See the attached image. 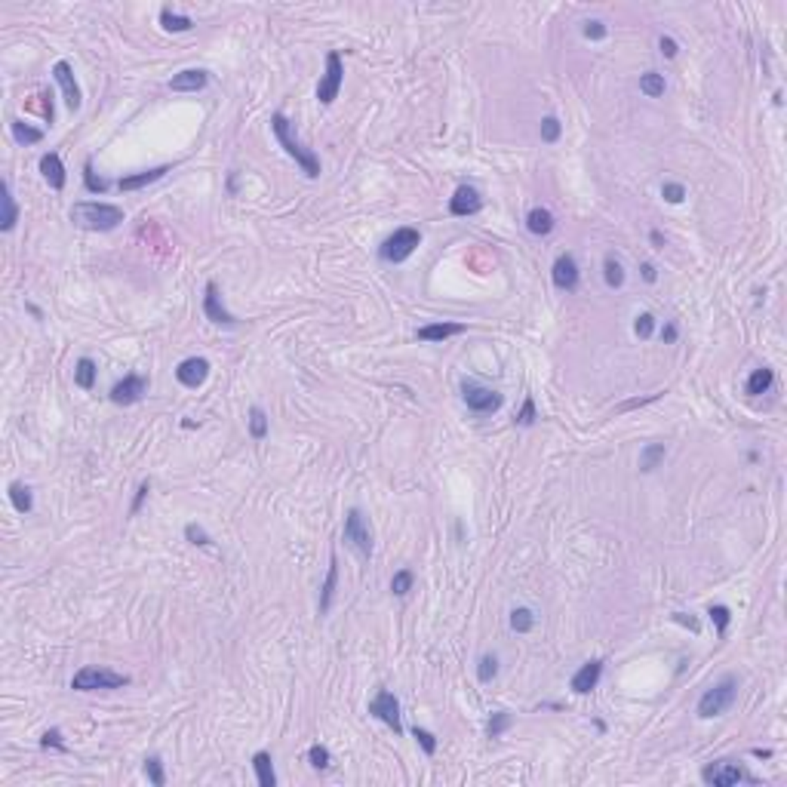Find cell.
Segmentation results:
<instances>
[{"label": "cell", "instance_id": "6da1fadb", "mask_svg": "<svg viewBox=\"0 0 787 787\" xmlns=\"http://www.w3.org/2000/svg\"><path fill=\"white\" fill-rule=\"evenodd\" d=\"M271 133L277 135L280 148H283V151L298 163V169H302L307 179H320V157L314 154L311 148H305L302 142L292 135V126H290V120H286V114H280V111L271 114Z\"/></svg>", "mask_w": 787, "mask_h": 787}, {"label": "cell", "instance_id": "7a4b0ae2", "mask_svg": "<svg viewBox=\"0 0 787 787\" xmlns=\"http://www.w3.org/2000/svg\"><path fill=\"white\" fill-rule=\"evenodd\" d=\"M71 222L84 231H114L123 222V209L111 203L80 200L71 207Z\"/></svg>", "mask_w": 787, "mask_h": 787}, {"label": "cell", "instance_id": "3957f363", "mask_svg": "<svg viewBox=\"0 0 787 787\" xmlns=\"http://www.w3.org/2000/svg\"><path fill=\"white\" fill-rule=\"evenodd\" d=\"M735 698H738V680L735 676H723L717 686H710L708 692L701 695V701H698V717H701V720L723 717L732 704H735Z\"/></svg>", "mask_w": 787, "mask_h": 787}, {"label": "cell", "instance_id": "277c9868", "mask_svg": "<svg viewBox=\"0 0 787 787\" xmlns=\"http://www.w3.org/2000/svg\"><path fill=\"white\" fill-rule=\"evenodd\" d=\"M129 686V676L117 674L111 667H80L77 674L71 676V689L77 692H99V689H123Z\"/></svg>", "mask_w": 787, "mask_h": 787}, {"label": "cell", "instance_id": "5b68a950", "mask_svg": "<svg viewBox=\"0 0 787 787\" xmlns=\"http://www.w3.org/2000/svg\"><path fill=\"white\" fill-rule=\"evenodd\" d=\"M419 243H421V234H419V228H397L391 237H388L385 243H381V249H379V256H381V262H406L409 256H413L415 249H419Z\"/></svg>", "mask_w": 787, "mask_h": 787}, {"label": "cell", "instance_id": "8992f818", "mask_svg": "<svg viewBox=\"0 0 787 787\" xmlns=\"http://www.w3.org/2000/svg\"><path fill=\"white\" fill-rule=\"evenodd\" d=\"M345 542L354 547L363 560L372 557V529H369L366 517L360 508H351L345 517Z\"/></svg>", "mask_w": 787, "mask_h": 787}, {"label": "cell", "instance_id": "52a82bcc", "mask_svg": "<svg viewBox=\"0 0 787 787\" xmlns=\"http://www.w3.org/2000/svg\"><path fill=\"white\" fill-rule=\"evenodd\" d=\"M701 781L714 784V787H732V784H741V781H757V778L748 775L741 766L729 763V759H717V763H708L701 769Z\"/></svg>", "mask_w": 787, "mask_h": 787}, {"label": "cell", "instance_id": "ba28073f", "mask_svg": "<svg viewBox=\"0 0 787 787\" xmlns=\"http://www.w3.org/2000/svg\"><path fill=\"white\" fill-rule=\"evenodd\" d=\"M462 397H464V403H468L471 413H477V415L495 413V409H502V403H504V397L498 394V391L477 385V381H471V379L462 381Z\"/></svg>", "mask_w": 787, "mask_h": 787}, {"label": "cell", "instance_id": "9c48e42d", "mask_svg": "<svg viewBox=\"0 0 787 787\" xmlns=\"http://www.w3.org/2000/svg\"><path fill=\"white\" fill-rule=\"evenodd\" d=\"M341 80H345V65H341V56L339 53H326V74L323 80L317 84V102L320 105H332L339 99V90H341Z\"/></svg>", "mask_w": 787, "mask_h": 787}, {"label": "cell", "instance_id": "30bf717a", "mask_svg": "<svg viewBox=\"0 0 787 787\" xmlns=\"http://www.w3.org/2000/svg\"><path fill=\"white\" fill-rule=\"evenodd\" d=\"M369 714H372L375 720H381L385 726H391L394 735H400V732H403V723H400V701H397V695L388 692V689H379V692H375V698L369 701Z\"/></svg>", "mask_w": 787, "mask_h": 787}, {"label": "cell", "instance_id": "8fae6325", "mask_svg": "<svg viewBox=\"0 0 787 787\" xmlns=\"http://www.w3.org/2000/svg\"><path fill=\"white\" fill-rule=\"evenodd\" d=\"M551 277H553V286H557V290L576 292V290H578V280H581L576 256H572V252H563V256H557V262H553V268H551Z\"/></svg>", "mask_w": 787, "mask_h": 787}, {"label": "cell", "instance_id": "7c38bea8", "mask_svg": "<svg viewBox=\"0 0 787 787\" xmlns=\"http://www.w3.org/2000/svg\"><path fill=\"white\" fill-rule=\"evenodd\" d=\"M145 394H148L145 375H126V379L111 388V403H117V406H133V403H139Z\"/></svg>", "mask_w": 787, "mask_h": 787}, {"label": "cell", "instance_id": "4fadbf2b", "mask_svg": "<svg viewBox=\"0 0 787 787\" xmlns=\"http://www.w3.org/2000/svg\"><path fill=\"white\" fill-rule=\"evenodd\" d=\"M53 77H56V84L61 86V93H65V105H68V111H77L80 102H84V95H80L77 80H74L71 65H68V61H56V65H53Z\"/></svg>", "mask_w": 787, "mask_h": 787}, {"label": "cell", "instance_id": "5bb4252c", "mask_svg": "<svg viewBox=\"0 0 787 787\" xmlns=\"http://www.w3.org/2000/svg\"><path fill=\"white\" fill-rule=\"evenodd\" d=\"M483 209V200H480V191L471 188V184H462V188H455L453 200H449V212L458 218L464 216H477V212Z\"/></svg>", "mask_w": 787, "mask_h": 787}, {"label": "cell", "instance_id": "9a60e30c", "mask_svg": "<svg viewBox=\"0 0 787 787\" xmlns=\"http://www.w3.org/2000/svg\"><path fill=\"white\" fill-rule=\"evenodd\" d=\"M207 375H209V360H203V357H188L176 366V379L184 388H200L207 381Z\"/></svg>", "mask_w": 787, "mask_h": 787}, {"label": "cell", "instance_id": "2e32d148", "mask_svg": "<svg viewBox=\"0 0 787 787\" xmlns=\"http://www.w3.org/2000/svg\"><path fill=\"white\" fill-rule=\"evenodd\" d=\"M203 314L212 320L216 326H237V320L225 311L222 298H218V286L216 283H207V292H203Z\"/></svg>", "mask_w": 787, "mask_h": 787}, {"label": "cell", "instance_id": "e0dca14e", "mask_svg": "<svg viewBox=\"0 0 787 787\" xmlns=\"http://www.w3.org/2000/svg\"><path fill=\"white\" fill-rule=\"evenodd\" d=\"M600 676H603V661H585V665L578 667V674L572 676V692L576 695H587L591 689H597V683H600Z\"/></svg>", "mask_w": 787, "mask_h": 787}, {"label": "cell", "instance_id": "ac0fdd59", "mask_svg": "<svg viewBox=\"0 0 787 787\" xmlns=\"http://www.w3.org/2000/svg\"><path fill=\"white\" fill-rule=\"evenodd\" d=\"M209 84V74L200 71V68H188V71H179L173 80H169V90L176 93H197Z\"/></svg>", "mask_w": 787, "mask_h": 787}, {"label": "cell", "instance_id": "d6986e66", "mask_svg": "<svg viewBox=\"0 0 787 787\" xmlns=\"http://www.w3.org/2000/svg\"><path fill=\"white\" fill-rule=\"evenodd\" d=\"M40 173H44V179L50 182L53 191H61L65 188V167H61V157L56 151L44 154L40 157Z\"/></svg>", "mask_w": 787, "mask_h": 787}, {"label": "cell", "instance_id": "ffe728a7", "mask_svg": "<svg viewBox=\"0 0 787 787\" xmlns=\"http://www.w3.org/2000/svg\"><path fill=\"white\" fill-rule=\"evenodd\" d=\"M464 332V323H428L415 332L419 341H446L453 335H462Z\"/></svg>", "mask_w": 787, "mask_h": 787}, {"label": "cell", "instance_id": "44dd1931", "mask_svg": "<svg viewBox=\"0 0 787 787\" xmlns=\"http://www.w3.org/2000/svg\"><path fill=\"white\" fill-rule=\"evenodd\" d=\"M169 173V167H157V169H145V173H135V176H123V179L117 182L120 191H139V188H148L151 182L163 179V176Z\"/></svg>", "mask_w": 787, "mask_h": 787}, {"label": "cell", "instance_id": "7402d4cb", "mask_svg": "<svg viewBox=\"0 0 787 787\" xmlns=\"http://www.w3.org/2000/svg\"><path fill=\"white\" fill-rule=\"evenodd\" d=\"M553 212L551 209H544V207H535V209H529V216H526V228L532 231L535 237H547L553 231Z\"/></svg>", "mask_w": 787, "mask_h": 787}, {"label": "cell", "instance_id": "603a6c76", "mask_svg": "<svg viewBox=\"0 0 787 787\" xmlns=\"http://www.w3.org/2000/svg\"><path fill=\"white\" fill-rule=\"evenodd\" d=\"M335 585H339V557H330V572H326V581H323V587H320V615H326L330 612V606H332V594H335Z\"/></svg>", "mask_w": 787, "mask_h": 787}, {"label": "cell", "instance_id": "cb8c5ba5", "mask_svg": "<svg viewBox=\"0 0 787 787\" xmlns=\"http://www.w3.org/2000/svg\"><path fill=\"white\" fill-rule=\"evenodd\" d=\"M0 203H3V216H0V231H12L19 222V207L12 200V191H10V182L0 184Z\"/></svg>", "mask_w": 787, "mask_h": 787}, {"label": "cell", "instance_id": "d4e9b609", "mask_svg": "<svg viewBox=\"0 0 787 787\" xmlns=\"http://www.w3.org/2000/svg\"><path fill=\"white\" fill-rule=\"evenodd\" d=\"M772 385H775V372H772L769 366H759V369H754V372H750V379H748V385H744V391H748L750 397H759V394L769 391Z\"/></svg>", "mask_w": 787, "mask_h": 787}, {"label": "cell", "instance_id": "484cf974", "mask_svg": "<svg viewBox=\"0 0 787 787\" xmlns=\"http://www.w3.org/2000/svg\"><path fill=\"white\" fill-rule=\"evenodd\" d=\"M252 769H256V778L262 787H274L277 784V775H274V763H271V754L268 750H258L252 757Z\"/></svg>", "mask_w": 787, "mask_h": 787}, {"label": "cell", "instance_id": "4316f807", "mask_svg": "<svg viewBox=\"0 0 787 787\" xmlns=\"http://www.w3.org/2000/svg\"><path fill=\"white\" fill-rule=\"evenodd\" d=\"M95 372H99V369H95L93 360L80 357L77 366H74V385L84 388V391H93V388H95Z\"/></svg>", "mask_w": 787, "mask_h": 787}, {"label": "cell", "instance_id": "83f0119b", "mask_svg": "<svg viewBox=\"0 0 787 787\" xmlns=\"http://www.w3.org/2000/svg\"><path fill=\"white\" fill-rule=\"evenodd\" d=\"M665 455H667V446L665 443H649V446H643V453H640V471H655L658 468L661 462H665Z\"/></svg>", "mask_w": 787, "mask_h": 787}, {"label": "cell", "instance_id": "f1b7e54d", "mask_svg": "<svg viewBox=\"0 0 787 787\" xmlns=\"http://www.w3.org/2000/svg\"><path fill=\"white\" fill-rule=\"evenodd\" d=\"M10 502L19 514H31V508H34V495L25 483H10Z\"/></svg>", "mask_w": 787, "mask_h": 787}, {"label": "cell", "instance_id": "f546056e", "mask_svg": "<svg viewBox=\"0 0 787 787\" xmlns=\"http://www.w3.org/2000/svg\"><path fill=\"white\" fill-rule=\"evenodd\" d=\"M160 25L167 31H191V28H194V19L182 16V12H173L169 6H163V10H160Z\"/></svg>", "mask_w": 787, "mask_h": 787}, {"label": "cell", "instance_id": "4dcf8cb0", "mask_svg": "<svg viewBox=\"0 0 787 787\" xmlns=\"http://www.w3.org/2000/svg\"><path fill=\"white\" fill-rule=\"evenodd\" d=\"M603 277H606V286L609 290H621L625 286V268H621V262L615 256H606L603 262Z\"/></svg>", "mask_w": 787, "mask_h": 787}, {"label": "cell", "instance_id": "1f68e13d", "mask_svg": "<svg viewBox=\"0 0 787 787\" xmlns=\"http://www.w3.org/2000/svg\"><path fill=\"white\" fill-rule=\"evenodd\" d=\"M10 129H12V139H16L19 145H37V142L44 139L40 129H34V126H28V123H22V120H12Z\"/></svg>", "mask_w": 787, "mask_h": 787}, {"label": "cell", "instance_id": "d6a6232c", "mask_svg": "<svg viewBox=\"0 0 787 787\" xmlns=\"http://www.w3.org/2000/svg\"><path fill=\"white\" fill-rule=\"evenodd\" d=\"M249 437L252 440H265V437H268V415H265V409H258V406L249 409Z\"/></svg>", "mask_w": 787, "mask_h": 787}, {"label": "cell", "instance_id": "836d02e7", "mask_svg": "<svg viewBox=\"0 0 787 787\" xmlns=\"http://www.w3.org/2000/svg\"><path fill=\"white\" fill-rule=\"evenodd\" d=\"M640 93H646L649 99H658V95H665V77L655 71H646L640 77Z\"/></svg>", "mask_w": 787, "mask_h": 787}, {"label": "cell", "instance_id": "e575fe53", "mask_svg": "<svg viewBox=\"0 0 787 787\" xmlns=\"http://www.w3.org/2000/svg\"><path fill=\"white\" fill-rule=\"evenodd\" d=\"M511 723H514V717L508 714V710H498V714L489 717V726H486V735L489 738H502L504 732L511 729Z\"/></svg>", "mask_w": 787, "mask_h": 787}, {"label": "cell", "instance_id": "d590c367", "mask_svg": "<svg viewBox=\"0 0 787 787\" xmlns=\"http://www.w3.org/2000/svg\"><path fill=\"white\" fill-rule=\"evenodd\" d=\"M532 625H535V615H532V609H514V612H511V627H514L517 634H529Z\"/></svg>", "mask_w": 787, "mask_h": 787}, {"label": "cell", "instance_id": "8d00e7d4", "mask_svg": "<svg viewBox=\"0 0 787 787\" xmlns=\"http://www.w3.org/2000/svg\"><path fill=\"white\" fill-rule=\"evenodd\" d=\"M413 581H415L413 569H400V572H394V578H391V591H394V597H406V594L413 591Z\"/></svg>", "mask_w": 787, "mask_h": 787}, {"label": "cell", "instance_id": "74e56055", "mask_svg": "<svg viewBox=\"0 0 787 787\" xmlns=\"http://www.w3.org/2000/svg\"><path fill=\"white\" fill-rule=\"evenodd\" d=\"M145 775L154 787H163L167 784V772H163V759L160 757H148L145 759Z\"/></svg>", "mask_w": 787, "mask_h": 787}, {"label": "cell", "instance_id": "f35d334b", "mask_svg": "<svg viewBox=\"0 0 787 787\" xmlns=\"http://www.w3.org/2000/svg\"><path fill=\"white\" fill-rule=\"evenodd\" d=\"M710 621H714V627H717V634L720 636H726V631H729V621H732V612H729V606H710Z\"/></svg>", "mask_w": 787, "mask_h": 787}, {"label": "cell", "instance_id": "ab89813d", "mask_svg": "<svg viewBox=\"0 0 787 787\" xmlns=\"http://www.w3.org/2000/svg\"><path fill=\"white\" fill-rule=\"evenodd\" d=\"M495 674H498V658H495V655H483L480 665H477V680L492 683V680H495Z\"/></svg>", "mask_w": 787, "mask_h": 787}, {"label": "cell", "instance_id": "60d3db41", "mask_svg": "<svg viewBox=\"0 0 787 787\" xmlns=\"http://www.w3.org/2000/svg\"><path fill=\"white\" fill-rule=\"evenodd\" d=\"M307 763H311L314 769H330L332 757H330V750H326L323 744H311V748H307Z\"/></svg>", "mask_w": 787, "mask_h": 787}, {"label": "cell", "instance_id": "b9f144b4", "mask_svg": "<svg viewBox=\"0 0 787 787\" xmlns=\"http://www.w3.org/2000/svg\"><path fill=\"white\" fill-rule=\"evenodd\" d=\"M84 182H86V191H93V194H105V191H108V182L99 179V176L93 173V163H90V160L84 163Z\"/></svg>", "mask_w": 787, "mask_h": 787}, {"label": "cell", "instance_id": "7bdbcfd3", "mask_svg": "<svg viewBox=\"0 0 787 787\" xmlns=\"http://www.w3.org/2000/svg\"><path fill=\"white\" fill-rule=\"evenodd\" d=\"M184 538H188L191 544H197V547H209V544H212V538L207 535V529H203V526H197V523H188V526H184Z\"/></svg>", "mask_w": 787, "mask_h": 787}, {"label": "cell", "instance_id": "ee69618b", "mask_svg": "<svg viewBox=\"0 0 787 787\" xmlns=\"http://www.w3.org/2000/svg\"><path fill=\"white\" fill-rule=\"evenodd\" d=\"M413 738H415V741L421 744V750H424V754H428V757H434V754H437V738L430 735L428 729L415 726V729H413Z\"/></svg>", "mask_w": 787, "mask_h": 787}, {"label": "cell", "instance_id": "f6af8a7d", "mask_svg": "<svg viewBox=\"0 0 787 787\" xmlns=\"http://www.w3.org/2000/svg\"><path fill=\"white\" fill-rule=\"evenodd\" d=\"M560 133H563V126H560L557 117H544L542 120V139L547 142V145H553V142L560 139Z\"/></svg>", "mask_w": 787, "mask_h": 787}, {"label": "cell", "instance_id": "bcb514c9", "mask_svg": "<svg viewBox=\"0 0 787 787\" xmlns=\"http://www.w3.org/2000/svg\"><path fill=\"white\" fill-rule=\"evenodd\" d=\"M634 332L640 335V339H649V335L655 332V317H652V314H640V317L634 320Z\"/></svg>", "mask_w": 787, "mask_h": 787}, {"label": "cell", "instance_id": "7dc6e473", "mask_svg": "<svg viewBox=\"0 0 787 787\" xmlns=\"http://www.w3.org/2000/svg\"><path fill=\"white\" fill-rule=\"evenodd\" d=\"M661 197H665L667 203H683V197H686V188L676 182H665L661 184Z\"/></svg>", "mask_w": 787, "mask_h": 787}, {"label": "cell", "instance_id": "c3c4849f", "mask_svg": "<svg viewBox=\"0 0 787 787\" xmlns=\"http://www.w3.org/2000/svg\"><path fill=\"white\" fill-rule=\"evenodd\" d=\"M148 492H151V480H142V483H139V489H135V498H133V504H129V517H135V514H139V511H142V504H145Z\"/></svg>", "mask_w": 787, "mask_h": 787}, {"label": "cell", "instance_id": "681fc988", "mask_svg": "<svg viewBox=\"0 0 787 787\" xmlns=\"http://www.w3.org/2000/svg\"><path fill=\"white\" fill-rule=\"evenodd\" d=\"M532 421H535V400H532V397H526V400H523V409H520V415H517V424H520V428H529Z\"/></svg>", "mask_w": 787, "mask_h": 787}, {"label": "cell", "instance_id": "f907efd6", "mask_svg": "<svg viewBox=\"0 0 787 787\" xmlns=\"http://www.w3.org/2000/svg\"><path fill=\"white\" fill-rule=\"evenodd\" d=\"M40 748H46V750H50V748H56V750H68V748H65V741H61V732H59V729H46V732H44V738H40Z\"/></svg>", "mask_w": 787, "mask_h": 787}, {"label": "cell", "instance_id": "816d5d0a", "mask_svg": "<svg viewBox=\"0 0 787 787\" xmlns=\"http://www.w3.org/2000/svg\"><path fill=\"white\" fill-rule=\"evenodd\" d=\"M581 34H585L587 40H603V37H606V25L600 22V19H591V22H585Z\"/></svg>", "mask_w": 787, "mask_h": 787}, {"label": "cell", "instance_id": "f5cc1de1", "mask_svg": "<svg viewBox=\"0 0 787 787\" xmlns=\"http://www.w3.org/2000/svg\"><path fill=\"white\" fill-rule=\"evenodd\" d=\"M658 50H661V56H665V59H674L676 53H680V46H676L674 37H661V40H658Z\"/></svg>", "mask_w": 787, "mask_h": 787}, {"label": "cell", "instance_id": "db71d44e", "mask_svg": "<svg viewBox=\"0 0 787 787\" xmlns=\"http://www.w3.org/2000/svg\"><path fill=\"white\" fill-rule=\"evenodd\" d=\"M674 621H676V625H683V627H689V631H695V634H698V618H695V615L674 612Z\"/></svg>", "mask_w": 787, "mask_h": 787}, {"label": "cell", "instance_id": "11a10c76", "mask_svg": "<svg viewBox=\"0 0 787 787\" xmlns=\"http://www.w3.org/2000/svg\"><path fill=\"white\" fill-rule=\"evenodd\" d=\"M661 341H665V345H674V341H676V326L674 323H665V330H661Z\"/></svg>", "mask_w": 787, "mask_h": 787}, {"label": "cell", "instance_id": "9f6ffc18", "mask_svg": "<svg viewBox=\"0 0 787 787\" xmlns=\"http://www.w3.org/2000/svg\"><path fill=\"white\" fill-rule=\"evenodd\" d=\"M640 271H643V280H646V283H655V280H658V271H655V265L646 262Z\"/></svg>", "mask_w": 787, "mask_h": 787}, {"label": "cell", "instance_id": "6f0895ef", "mask_svg": "<svg viewBox=\"0 0 787 787\" xmlns=\"http://www.w3.org/2000/svg\"><path fill=\"white\" fill-rule=\"evenodd\" d=\"M649 240H652L655 249H665V234H661V231H652V234H649Z\"/></svg>", "mask_w": 787, "mask_h": 787}, {"label": "cell", "instance_id": "680465c9", "mask_svg": "<svg viewBox=\"0 0 787 787\" xmlns=\"http://www.w3.org/2000/svg\"><path fill=\"white\" fill-rule=\"evenodd\" d=\"M228 191H231V194L237 191V173H231V179H228Z\"/></svg>", "mask_w": 787, "mask_h": 787}, {"label": "cell", "instance_id": "91938a15", "mask_svg": "<svg viewBox=\"0 0 787 787\" xmlns=\"http://www.w3.org/2000/svg\"><path fill=\"white\" fill-rule=\"evenodd\" d=\"M754 757H759V759H766V757H772V750H763V748H757V750H754Z\"/></svg>", "mask_w": 787, "mask_h": 787}]
</instances>
